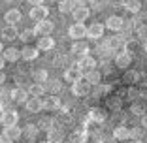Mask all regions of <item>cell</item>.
<instances>
[{
    "label": "cell",
    "instance_id": "cell-10",
    "mask_svg": "<svg viewBox=\"0 0 147 143\" xmlns=\"http://www.w3.org/2000/svg\"><path fill=\"white\" fill-rule=\"evenodd\" d=\"M87 36L92 40H100L104 36V25H100V23H92L89 28H87Z\"/></svg>",
    "mask_w": 147,
    "mask_h": 143
},
{
    "label": "cell",
    "instance_id": "cell-44",
    "mask_svg": "<svg viewBox=\"0 0 147 143\" xmlns=\"http://www.w3.org/2000/svg\"><path fill=\"white\" fill-rule=\"evenodd\" d=\"M74 2H76V8H78V6H89L92 0H74Z\"/></svg>",
    "mask_w": 147,
    "mask_h": 143
},
{
    "label": "cell",
    "instance_id": "cell-8",
    "mask_svg": "<svg viewBox=\"0 0 147 143\" xmlns=\"http://www.w3.org/2000/svg\"><path fill=\"white\" fill-rule=\"evenodd\" d=\"M43 109H47V111L61 109V100H59V96H55V94L45 96V98H43Z\"/></svg>",
    "mask_w": 147,
    "mask_h": 143
},
{
    "label": "cell",
    "instance_id": "cell-12",
    "mask_svg": "<svg viewBox=\"0 0 147 143\" xmlns=\"http://www.w3.org/2000/svg\"><path fill=\"white\" fill-rule=\"evenodd\" d=\"M21 136H23V132H21L19 126H9V128H4V139H8V141H17Z\"/></svg>",
    "mask_w": 147,
    "mask_h": 143
},
{
    "label": "cell",
    "instance_id": "cell-18",
    "mask_svg": "<svg viewBox=\"0 0 147 143\" xmlns=\"http://www.w3.org/2000/svg\"><path fill=\"white\" fill-rule=\"evenodd\" d=\"M53 47H55V42H53L51 36H42V38L38 40V49L40 51H51Z\"/></svg>",
    "mask_w": 147,
    "mask_h": 143
},
{
    "label": "cell",
    "instance_id": "cell-39",
    "mask_svg": "<svg viewBox=\"0 0 147 143\" xmlns=\"http://www.w3.org/2000/svg\"><path fill=\"white\" fill-rule=\"evenodd\" d=\"M130 138H132V139H142L143 138V128H142V126L130 128Z\"/></svg>",
    "mask_w": 147,
    "mask_h": 143
},
{
    "label": "cell",
    "instance_id": "cell-55",
    "mask_svg": "<svg viewBox=\"0 0 147 143\" xmlns=\"http://www.w3.org/2000/svg\"><path fill=\"white\" fill-rule=\"evenodd\" d=\"M0 51H4V45H2V44H0Z\"/></svg>",
    "mask_w": 147,
    "mask_h": 143
},
{
    "label": "cell",
    "instance_id": "cell-50",
    "mask_svg": "<svg viewBox=\"0 0 147 143\" xmlns=\"http://www.w3.org/2000/svg\"><path fill=\"white\" fill-rule=\"evenodd\" d=\"M4 62H6V58H4V56H0V70H2V66H4Z\"/></svg>",
    "mask_w": 147,
    "mask_h": 143
},
{
    "label": "cell",
    "instance_id": "cell-28",
    "mask_svg": "<svg viewBox=\"0 0 147 143\" xmlns=\"http://www.w3.org/2000/svg\"><path fill=\"white\" fill-rule=\"evenodd\" d=\"M49 134V141H53V143H62L64 141V132L62 130H57V128H53L51 132H47Z\"/></svg>",
    "mask_w": 147,
    "mask_h": 143
},
{
    "label": "cell",
    "instance_id": "cell-3",
    "mask_svg": "<svg viewBox=\"0 0 147 143\" xmlns=\"http://www.w3.org/2000/svg\"><path fill=\"white\" fill-rule=\"evenodd\" d=\"M68 34H70L72 40L79 42V40H83V36H87V26L83 25V23H76V25H72L68 28Z\"/></svg>",
    "mask_w": 147,
    "mask_h": 143
},
{
    "label": "cell",
    "instance_id": "cell-1",
    "mask_svg": "<svg viewBox=\"0 0 147 143\" xmlns=\"http://www.w3.org/2000/svg\"><path fill=\"white\" fill-rule=\"evenodd\" d=\"M19 121V115L15 111H11V109H8V111H2L0 113V124L4 126V128H9V126H15Z\"/></svg>",
    "mask_w": 147,
    "mask_h": 143
},
{
    "label": "cell",
    "instance_id": "cell-56",
    "mask_svg": "<svg viewBox=\"0 0 147 143\" xmlns=\"http://www.w3.org/2000/svg\"><path fill=\"white\" fill-rule=\"evenodd\" d=\"M4 143H13V141H8V139H6V141H4Z\"/></svg>",
    "mask_w": 147,
    "mask_h": 143
},
{
    "label": "cell",
    "instance_id": "cell-30",
    "mask_svg": "<svg viewBox=\"0 0 147 143\" xmlns=\"http://www.w3.org/2000/svg\"><path fill=\"white\" fill-rule=\"evenodd\" d=\"M21 56L25 60H34L36 56H38V47H25L21 51Z\"/></svg>",
    "mask_w": 147,
    "mask_h": 143
},
{
    "label": "cell",
    "instance_id": "cell-35",
    "mask_svg": "<svg viewBox=\"0 0 147 143\" xmlns=\"http://www.w3.org/2000/svg\"><path fill=\"white\" fill-rule=\"evenodd\" d=\"M47 91L49 92H51V94H59V92H61L62 91V83L61 81H57V79H53V81H49L47 83Z\"/></svg>",
    "mask_w": 147,
    "mask_h": 143
},
{
    "label": "cell",
    "instance_id": "cell-6",
    "mask_svg": "<svg viewBox=\"0 0 147 143\" xmlns=\"http://www.w3.org/2000/svg\"><path fill=\"white\" fill-rule=\"evenodd\" d=\"M130 62H132V53H128V51L119 53L117 58H115V66H117V68H121V70H126L130 66Z\"/></svg>",
    "mask_w": 147,
    "mask_h": 143
},
{
    "label": "cell",
    "instance_id": "cell-19",
    "mask_svg": "<svg viewBox=\"0 0 147 143\" xmlns=\"http://www.w3.org/2000/svg\"><path fill=\"white\" fill-rule=\"evenodd\" d=\"M2 56H4L6 60H9V62H15V60H19V58H21V51H19V49H15V47H8V49H4V51H2Z\"/></svg>",
    "mask_w": 147,
    "mask_h": 143
},
{
    "label": "cell",
    "instance_id": "cell-49",
    "mask_svg": "<svg viewBox=\"0 0 147 143\" xmlns=\"http://www.w3.org/2000/svg\"><path fill=\"white\" fill-rule=\"evenodd\" d=\"M102 72H106V74L109 72V64H108V62H104V70H102Z\"/></svg>",
    "mask_w": 147,
    "mask_h": 143
},
{
    "label": "cell",
    "instance_id": "cell-41",
    "mask_svg": "<svg viewBox=\"0 0 147 143\" xmlns=\"http://www.w3.org/2000/svg\"><path fill=\"white\" fill-rule=\"evenodd\" d=\"M136 34H138L140 40H145L147 42V25H140L138 28H136Z\"/></svg>",
    "mask_w": 147,
    "mask_h": 143
},
{
    "label": "cell",
    "instance_id": "cell-36",
    "mask_svg": "<svg viewBox=\"0 0 147 143\" xmlns=\"http://www.w3.org/2000/svg\"><path fill=\"white\" fill-rule=\"evenodd\" d=\"M111 92V87L109 85H96V89H94V98H100V96H104V94H109Z\"/></svg>",
    "mask_w": 147,
    "mask_h": 143
},
{
    "label": "cell",
    "instance_id": "cell-37",
    "mask_svg": "<svg viewBox=\"0 0 147 143\" xmlns=\"http://www.w3.org/2000/svg\"><path fill=\"white\" fill-rule=\"evenodd\" d=\"M121 102H123V100L121 98H117V96H113V98H109L108 100V107L109 109H113V111H121Z\"/></svg>",
    "mask_w": 147,
    "mask_h": 143
},
{
    "label": "cell",
    "instance_id": "cell-7",
    "mask_svg": "<svg viewBox=\"0 0 147 143\" xmlns=\"http://www.w3.org/2000/svg\"><path fill=\"white\" fill-rule=\"evenodd\" d=\"M64 79H66V81H70V83H78V81H81V79H83V72L78 68V66L68 68L64 72Z\"/></svg>",
    "mask_w": 147,
    "mask_h": 143
},
{
    "label": "cell",
    "instance_id": "cell-48",
    "mask_svg": "<svg viewBox=\"0 0 147 143\" xmlns=\"http://www.w3.org/2000/svg\"><path fill=\"white\" fill-rule=\"evenodd\" d=\"M6 81V75H4V72H2V70H0V85H2V83Z\"/></svg>",
    "mask_w": 147,
    "mask_h": 143
},
{
    "label": "cell",
    "instance_id": "cell-16",
    "mask_svg": "<svg viewBox=\"0 0 147 143\" xmlns=\"http://www.w3.org/2000/svg\"><path fill=\"white\" fill-rule=\"evenodd\" d=\"M11 98H13V102H17V104H23V102H28V92L25 91V89H13L11 92Z\"/></svg>",
    "mask_w": 147,
    "mask_h": 143
},
{
    "label": "cell",
    "instance_id": "cell-40",
    "mask_svg": "<svg viewBox=\"0 0 147 143\" xmlns=\"http://www.w3.org/2000/svg\"><path fill=\"white\" fill-rule=\"evenodd\" d=\"M140 94H142V91H138L136 87H128V91H126V100H136Z\"/></svg>",
    "mask_w": 147,
    "mask_h": 143
},
{
    "label": "cell",
    "instance_id": "cell-31",
    "mask_svg": "<svg viewBox=\"0 0 147 143\" xmlns=\"http://www.w3.org/2000/svg\"><path fill=\"white\" fill-rule=\"evenodd\" d=\"M38 132H40L38 124H26V128H25V136L28 139H36L38 138Z\"/></svg>",
    "mask_w": 147,
    "mask_h": 143
},
{
    "label": "cell",
    "instance_id": "cell-33",
    "mask_svg": "<svg viewBox=\"0 0 147 143\" xmlns=\"http://www.w3.org/2000/svg\"><path fill=\"white\" fill-rule=\"evenodd\" d=\"M108 45H111L113 49H123V47H126V40L123 38V36H115V38L109 40Z\"/></svg>",
    "mask_w": 147,
    "mask_h": 143
},
{
    "label": "cell",
    "instance_id": "cell-17",
    "mask_svg": "<svg viewBox=\"0 0 147 143\" xmlns=\"http://www.w3.org/2000/svg\"><path fill=\"white\" fill-rule=\"evenodd\" d=\"M43 109V100H40V98H34L32 96L28 102H26V111H30V113H38V111H42Z\"/></svg>",
    "mask_w": 147,
    "mask_h": 143
},
{
    "label": "cell",
    "instance_id": "cell-26",
    "mask_svg": "<svg viewBox=\"0 0 147 143\" xmlns=\"http://www.w3.org/2000/svg\"><path fill=\"white\" fill-rule=\"evenodd\" d=\"M85 79L91 85H100V79H102V72L100 70H92V72H89V74L85 75Z\"/></svg>",
    "mask_w": 147,
    "mask_h": 143
},
{
    "label": "cell",
    "instance_id": "cell-4",
    "mask_svg": "<svg viewBox=\"0 0 147 143\" xmlns=\"http://www.w3.org/2000/svg\"><path fill=\"white\" fill-rule=\"evenodd\" d=\"M30 19L32 21H36V23H40V21H45L47 19V15H49V9L45 8V6H32V9H30Z\"/></svg>",
    "mask_w": 147,
    "mask_h": 143
},
{
    "label": "cell",
    "instance_id": "cell-34",
    "mask_svg": "<svg viewBox=\"0 0 147 143\" xmlns=\"http://www.w3.org/2000/svg\"><path fill=\"white\" fill-rule=\"evenodd\" d=\"M32 77H34V83H45L47 81V72L45 70H34L32 72Z\"/></svg>",
    "mask_w": 147,
    "mask_h": 143
},
{
    "label": "cell",
    "instance_id": "cell-5",
    "mask_svg": "<svg viewBox=\"0 0 147 143\" xmlns=\"http://www.w3.org/2000/svg\"><path fill=\"white\" fill-rule=\"evenodd\" d=\"M94 66H96V60L94 58H92V56H81V58H79V62H78V68L81 70L83 74H89V72H92V70H94Z\"/></svg>",
    "mask_w": 147,
    "mask_h": 143
},
{
    "label": "cell",
    "instance_id": "cell-9",
    "mask_svg": "<svg viewBox=\"0 0 147 143\" xmlns=\"http://www.w3.org/2000/svg\"><path fill=\"white\" fill-rule=\"evenodd\" d=\"M34 32L36 34H40V36H49L53 32V23L51 21H40V23H36V28H34Z\"/></svg>",
    "mask_w": 147,
    "mask_h": 143
},
{
    "label": "cell",
    "instance_id": "cell-2",
    "mask_svg": "<svg viewBox=\"0 0 147 143\" xmlns=\"http://www.w3.org/2000/svg\"><path fill=\"white\" fill-rule=\"evenodd\" d=\"M91 83L87 81V79H81V81H78V83H74V87H72V92L76 96H89V92H91Z\"/></svg>",
    "mask_w": 147,
    "mask_h": 143
},
{
    "label": "cell",
    "instance_id": "cell-13",
    "mask_svg": "<svg viewBox=\"0 0 147 143\" xmlns=\"http://www.w3.org/2000/svg\"><path fill=\"white\" fill-rule=\"evenodd\" d=\"M72 15H74V21L81 23V21H85V19L91 15V9L87 8V6H78V8L72 11Z\"/></svg>",
    "mask_w": 147,
    "mask_h": 143
},
{
    "label": "cell",
    "instance_id": "cell-21",
    "mask_svg": "<svg viewBox=\"0 0 147 143\" xmlns=\"http://www.w3.org/2000/svg\"><path fill=\"white\" fill-rule=\"evenodd\" d=\"M89 121L104 122V121H106V113H104V109H100V107H91V111H89Z\"/></svg>",
    "mask_w": 147,
    "mask_h": 143
},
{
    "label": "cell",
    "instance_id": "cell-51",
    "mask_svg": "<svg viewBox=\"0 0 147 143\" xmlns=\"http://www.w3.org/2000/svg\"><path fill=\"white\" fill-rule=\"evenodd\" d=\"M128 143H143L142 139H132V141H128Z\"/></svg>",
    "mask_w": 147,
    "mask_h": 143
},
{
    "label": "cell",
    "instance_id": "cell-20",
    "mask_svg": "<svg viewBox=\"0 0 147 143\" xmlns=\"http://www.w3.org/2000/svg\"><path fill=\"white\" fill-rule=\"evenodd\" d=\"M45 91H47V87H45V85H42V83H32L30 87H28V94L34 96V98L43 96V94H45Z\"/></svg>",
    "mask_w": 147,
    "mask_h": 143
},
{
    "label": "cell",
    "instance_id": "cell-53",
    "mask_svg": "<svg viewBox=\"0 0 147 143\" xmlns=\"http://www.w3.org/2000/svg\"><path fill=\"white\" fill-rule=\"evenodd\" d=\"M40 143H53V141H49V139H45V141H40Z\"/></svg>",
    "mask_w": 147,
    "mask_h": 143
},
{
    "label": "cell",
    "instance_id": "cell-58",
    "mask_svg": "<svg viewBox=\"0 0 147 143\" xmlns=\"http://www.w3.org/2000/svg\"><path fill=\"white\" fill-rule=\"evenodd\" d=\"M145 2H147V0H145Z\"/></svg>",
    "mask_w": 147,
    "mask_h": 143
},
{
    "label": "cell",
    "instance_id": "cell-14",
    "mask_svg": "<svg viewBox=\"0 0 147 143\" xmlns=\"http://www.w3.org/2000/svg\"><path fill=\"white\" fill-rule=\"evenodd\" d=\"M106 26H108L109 30H121L123 26H125V21L119 15H111V17L106 19Z\"/></svg>",
    "mask_w": 147,
    "mask_h": 143
},
{
    "label": "cell",
    "instance_id": "cell-11",
    "mask_svg": "<svg viewBox=\"0 0 147 143\" xmlns=\"http://www.w3.org/2000/svg\"><path fill=\"white\" fill-rule=\"evenodd\" d=\"M4 21L8 23L9 26H15L21 21V11H19V9H8V11L4 13Z\"/></svg>",
    "mask_w": 147,
    "mask_h": 143
},
{
    "label": "cell",
    "instance_id": "cell-47",
    "mask_svg": "<svg viewBox=\"0 0 147 143\" xmlns=\"http://www.w3.org/2000/svg\"><path fill=\"white\" fill-rule=\"evenodd\" d=\"M142 126H143V128H147V113L142 117Z\"/></svg>",
    "mask_w": 147,
    "mask_h": 143
},
{
    "label": "cell",
    "instance_id": "cell-15",
    "mask_svg": "<svg viewBox=\"0 0 147 143\" xmlns=\"http://www.w3.org/2000/svg\"><path fill=\"white\" fill-rule=\"evenodd\" d=\"M72 53L78 56H87V53H89V45H87V42H83V40H79V42H76V44L72 45Z\"/></svg>",
    "mask_w": 147,
    "mask_h": 143
},
{
    "label": "cell",
    "instance_id": "cell-57",
    "mask_svg": "<svg viewBox=\"0 0 147 143\" xmlns=\"http://www.w3.org/2000/svg\"><path fill=\"white\" fill-rule=\"evenodd\" d=\"M6 2H11V0H6Z\"/></svg>",
    "mask_w": 147,
    "mask_h": 143
},
{
    "label": "cell",
    "instance_id": "cell-43",
    "mask_svg": "<svg viewBox=\"0 0 147 143\" xmlns=\"http://www.w3.org/2000/svg\"><path fill=\"white\" fill-rule=\"evenodd\" d=\"M126 0H109V4L113 6V8H121V6H125Z\"/></svg>",
    "mask_w": 147,
    "mask_h": 143
},
{
    "label": "cell",
    "instance_id": "cell-46",
    "mask_svg": "<svg viewBox=\"0 0 147 143\" xmlns=\"http://www.w3.org/2000/svg\"><path fill=\"white\" fill-rule=\"evenodd\" d=\"M42 2L43 0H28V4H32V6H42Z\"/></svg>",
    "mask_w": 147,
    "mask_h": 143
},
{
    "label": "cell",
    "instance_id": "cell-42",
    "mask_svg": "<svg viewBox=\"0 0 147 143\" xmlns=\"http://www.w3.org/2000/svg\"><path fill=\"white\" fill-rule=\"evenodd\" d=\"M130 111L134 113V115H142L143 117V105H140V104H134L132 107H130Z\"/></svg>",
    "mask_w": 147,
    "mask_h": 143
},
{
    "label": "cell",
    "instance_id": "cell-23",
    "mask_svg": "<svg viewBox=\"0 0 147 143\" xmlns=\"http://www.w3.org/2000/svg\"><path fill=\"white\" fill-rule=\"evenodd\" d=\"M19 36V32H17V28H15V26H6L4 30H2V38L6 40V42H11V40H15Z\"/></svg>",
    "mask_w": 147,
    "mask_h": 143
},
{
    "label": "cell",
    "instance_id": "cell-45",
    "mask_svg": "<svg viewBox=\"0 0 147 143\" xmlns=\"http://www.w3.org/2000/svg\"><path fill=\"white\" fill-rule=\"evenodd\" d=\"M91 8L92 9H100V8H102V6H100V0H92V2H91Z\"/></svg>",
    "mask_w": 147,
    "mask_h": 143
},
{
    "label": "cell",
    "instance_id": "cell-24",
    "mask_svg": "<svg viewBox=\"0 0 147 143\" xmlns=\"http://www.w3.org/2000/svg\"><path fill=\"white\" fill-rule=\"evenodd\" d=\"M53 124H55V122H53L51 117H42V119H40V122H38L40 130H43V132H51L53 128H55Z\"/></svg>",
    "mask_w": 147,
    "mask_h": 143
},
{
    "label": "cell",
    "instance_id": "cell-25",
    "mask_svg": "<svg viewBox=\"0 0 147 143\" xmlns=\"http://www.w3.org/2000/svg\"><path fill=\"white\" fill-rule=\"evenodd\" d=\"M68 141L70 143H85L87 141V132H81V130L72 132V134H70V138H68Z\"/></svg>",
    "mask_w": 147,
    "mask_h": 143
},
{
    "label": "cell",
    "instance_id": "cell-52",
    "mask_svg": "<svg viewBox=\"0 0 147 143\" xmlns=\"http://www.w3.org/2000/svg\"><path fill=\"white\" fill-rule=\"evenodd\" d=\"M143 51H145V53H147V42H145V45H143Z\"/></svg>",
    "mask_w": 147,
    "mask_h": 143
},
{
    "label": "cell",
    "instance_id": "cell-22",
    "mask_svg": "<svg viewBox=\"0 0 147 143\" xmlns=\"http://www.w3.org/2000/svg\"><path fill=\"white\" fill-rule=\"evenodd\" d=\"M113 138L119 139V141H125V139H128V138H130L128 126H117L115 130H113Z\"/></svg>",
    "mask_w": 147,
    "mask_h": 143
},
{
    "label": "cell",
    "instance_id": "cell-29",
    "mask_svg": "<svg viewBox=\"0 0 147 143\" xmlns=\"http://www.w3.org/2000/svg\"><path fill=\"white\" fill-rule=\"evenodd\" d=\"M138 79H140V74L134 72V70H126L125 75H123V81H125L126 85H132V83H136Z\"/></svg>",
    "mask_w": 147,
    "mask_h": 143
},
{
    "label": "cell",
    "instance_id": "cell-32",
    "mask_svg": "<svg viewBox=\"0 0 147 143\" xmlns=\"http://www.w3.org/2000/svg\"><path fill=\"white\" fill-rule=\"evenodd\" d=\"M125 8L128 9L130 13H138L140 9H142V2H140V0H126Z\"/></svg>",
    "mask_w": 147,
    "mask_h": 143
},
{
    "label": "cell",
    "instance_id": "cell-27",
    "mask_svg": "<svg viewBox=\"0 0 147 143\" xmlns=\"http://www.w3.org/2000/svg\"><path fill=\"white\" fill-rule=\"evenodd\" d=\"M76 9V2L74 0H61L59 2V11L61 13H68V11H74Z\"/></svg>",
    "mask_w": 147,
    "mask_h": 143
},
{
    "label": "cell",
    "instance_id": "cell-38",
    "mask_svg": "<svg viewBox=\"0 0 147 143\" xmlns=\"http://www.w3.org/2000/svg\"><path fill=\"white\" fill-rule=\"evenodd\" d=\"M34 34H36V32L32 30V28H25V30L19 34V38H21V42H30V40L34 38Z\"/></svg>",
    "mask_w": 147,
    "mask_h": 143
},
{
    "label": "cell",
    "instance_id": "cell-54",
    "mask_svg": "<svg viewBox=\"0 0 147 143\" xmlns=\"http://www.w3.org/2000/svg\"><path fill=\"white\" fill-rule=\"evenodd\" d=\"M0 143H4V136H0Z\"/></svg>",
    "mask_w": 147,
    "mask_h": 143
}]
</instances>
